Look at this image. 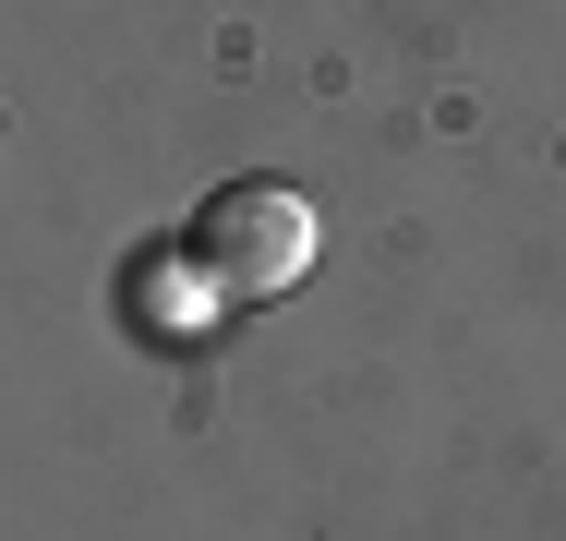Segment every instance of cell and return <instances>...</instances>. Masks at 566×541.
Returning a JSON list of instances; mask_svg holds the SVG:
<instances>
[{"label":"cell","mask_w":566,"mask_h":541,"mask_svg":"<svg viewBox=\"0 0 566 541\" xmlns=\"http://www.w3.org/2000/svg\"><path fill=\"white\" fill-rule=\"evenodd\" d=\"M181 265H193L206 301H277L314 265V205L290 181H218L206 216L181 229Z\"/></svg>","instance_id":"1"}]
</instances>
